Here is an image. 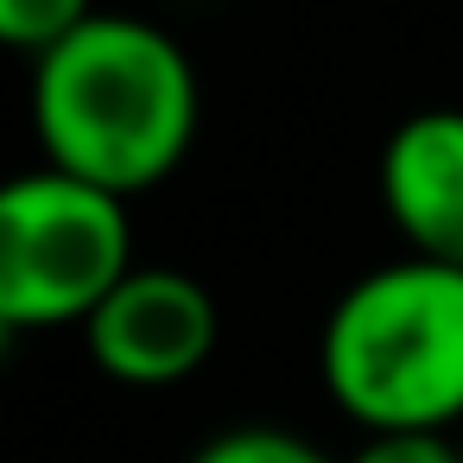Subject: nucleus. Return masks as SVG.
I'll use <instances>...</instances> for the list:
<instances>
[{
    "label": "nucleus",
    "instance_id": "f257e3e1",
    "mask_svg": "<svg viewBox=\"0 0 463 463\" xmlns=\"http://www.w3.org/2000/svg\"><path fill=\"white\" fill-rule=\"evenodd\" d=\"M203 90L184 45L134 14H90L33 58V134L45 165L140 197L165 184L197 140Z\"/></svg>",
    "mask_w": 463,
    "mask_h": 463
},
{
    "label": "nucleus",
    "instance_id": "f03ea898",
    "mask_svg": "<svg viewBox=\"0 0 463 463\" xmlns=\"http://www.w3.org/2000/svg\"><path fill=\"white\" fill-rule=\"evenodd\" d=\"M317 374L362 431H463V267L406 254L324 317Z\"/></svg>",
    "mask_w": 463,
    "mask_h": 463
},
{
    "label": "nucleus",
    "instance_id": "7ed1b4c3",
    "mask_svg": "<svg viewBox=\"0 0 463 463\" xmlns=\"http://www.w3.org/2000/svg\"><path fill=\"white\" fill-rule=\"evenodd\" d=\"M128 267V197L96 191L58 165L0 184V317L20 336L64 324L83 330Z\"/></svg>",
    "mask_w": 463,
    "mask_h": 463
},
{
    "label": "nucleus",
    "instance_id": "20e7f679",
    "mask_svg": "<svg viewBox=\"0 0 463 463\" xmlns=\"http://www.w3.org/2000/svg\"><path fill=\"white\" fill-rule=\"evenodd\" d=\"M222 317L203 279L178 267H128L121 286L90 311V362L121 387H178L216 355Z\"/></svg>",
    "mask_w": 463,
    "mask_h": 463
},
{
    "label": "nucleus",
    "instance_id": "39448f33",
    "mask_svg": "<svg viewBox=\"0 0 463 463\" xmlns=\"http://www.w3.org/2000/svg\"><path fill=\"white\" fill-rule=\"evenodd\" d=\"M381 210L406 254L463 267V109H419L387 134Z\"/></svg>",
    "mask_w": 463,
    "mask_h": 463
},
{
    "label": "nucleus",
    "instance_id": "423d86ee",
    "mask_svg": "<svg viewBox=\"0 0 463 463\" xmlns=\"http://www.w3.org/2000/svg\"><path fill=\"white\" fill-rule=\"evenodd\" d=\"M96 14V0H0V52L45 58Z\"/></svg>",
    "mask_w": 463,
    "mask_h": 463
},
{
    "label": "nucleus",
    "instance_id": "0eeeda50",
    "mask_svg": "<svg viewBox=\"0 0 463 463\" xmlns=\"http://www.w3.org/2000/svg\"><path fill=\"white\" fill-rule=\"evenodd\" d=\"M191 463H336V457L279 425H235V431H216L210 444H197Z\"/></svg>",
    "mask_w": 463,
    "mask_h": 463
},
{
    "label": "nucleus",
    "instance_id": "6e6552de",
    "mask_svg": "<svg viewBox=\"0 0 463 463\" xmlns=\"http://www.w3.org/2000/svg\"><path fill=\"white\" fill-rule=\"evenodd\" d=\"M343 463H463V444L457 431H362Z\"/></svg>",
    "mask_w": 463,
    "mask_h": 463
},
{
    "label": "nucleus",
    "instance_id": "1a4fd4ad",
    "mask_svg": "<svg viewBox=\"0 0 463 463\" xmlns=\"http://www.w3.org/2000/svg\"><path fill=\"white\" fill-rule=\"evenodd\" d=\"M14 336H20V330H14L7 317H0V362H7V349H14Z\"/></svg>",
    "mask_w": 463,
    "mask_h": 463
},
{
    "label": "nucleus",
    "instance_id": "9d476101",
    "mask_svg": "<svg viewBox=\"0 0 463 463\" xmlns=\"http://www.w3.org/2000/svg\"><path fill=\"white\" fill-rule=\"evenodd\" d=\"M457 444H463V431H457Z\"/></svg>",
    "mask_w": 463,
    "mask_h": 463
}]
</instances>
